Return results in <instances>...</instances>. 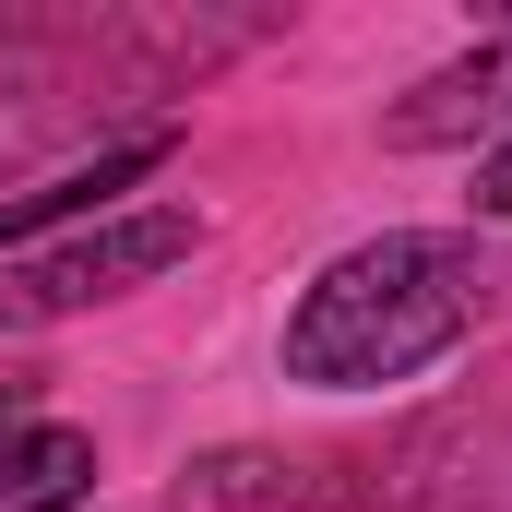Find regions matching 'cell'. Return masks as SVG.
<instances>
[{
	"mask_svg": "<svg viewBox=\"0 0 512 512\" xmlns=\"http://www.w3.org/2000/svg\"><path fill=\"white\" fill-rule=\"evenodd\" d=\"M191 215H120L108 239H72V251H36V262H0V334L24 322H60V310H96V298H131L155 286L167 262H191Z\"/></svg>",
	"mask_w": 512,
	"mask_h": 512,
	"instance_id": "cell-2",
	"label": "cell"
},
{
	"mask_svg": "<svg viewBox=\"0 0 512 512\" xmlns=\"http://www.w3.org/2000/svg\"><path fill=\"white\" fill-rule=\"evenodd\" d=\"M489 108H512V36H489L477 60H453V72H429L417 84V108H405V143H453L465 120H489Z\"/></svg>",
	"mask_w": 512,
	"mask_h": 512,
	"instance_id": "cell-4",
	"label": "cell"
},
{
	"mask_svg": "<svg viewBox=\"0 0 512 512\" xmlns=\"http://www.w3.org/2000/svg\"><path fill=\"white\" fill-rule=\"evenodd\" d=\"M477 215H512V131L477 155Z\"/></svg>",
	"mask_w": 512,
	"mask_h": 512,
	"instance_id": "cell-5",
	"label": "cell"
},
{
	"mask_svg": "<svg viewBox=\"0 0 512 512\" xmlns=\"http://www.w3.org/2000/svg\"><path fill=\"white\" fill-rule=\"evenodd\" d=\"M96 429L72 417H0V512H84L96 501Z\"/></svg>",
	"mask_w": 512,
	"mask_h": 512,
	"instance_id": "cell-3",
	"label": "cell"
},
{
	"mask_svg": "<svg viewBox=\"0 0 512 512\" xmlns=\"http://www.w3.org/2000/svg\"><path fill=\"white\" fill-rule=\"evenodd\" d=\"M489 286L501 274H489L477 239H453V227H382V239L334 251L298 286V310L274 334V370L298 393H393L417 370H441L489 322Z\"/></svg>",
	"mask_w": 512,
	"mask_h": 512,
	"instance_id": "cell-1",
	"label": "cell"
}]
</instances>
